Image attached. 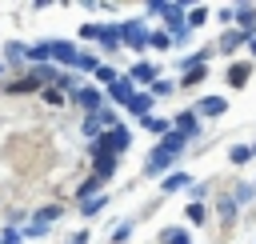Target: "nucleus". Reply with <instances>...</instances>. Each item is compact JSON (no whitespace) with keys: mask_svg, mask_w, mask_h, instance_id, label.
<instances>
[{"mask_svg":"<svg viewBox=\"0 0 256 244\" xmlns=\"http://www.w3.org/2000/svg\"><path fill=\"white\" fill-rule=\"evenodd\" d=\"M44 100H48V104H64V92H60V88H48Z\"/></svg>","mask_w":256,"mask_h":244,"instance_id":"c85d7f7f","label":"nucleus"},{"mask_svg":"<svg viewBox=\"0 0 256 244\" xmlns=\"http://www.w3.org/2000/svg\"><path fill=\"white\" fill-rule=\"evenodd\" d=\"M144 128H148V132H156V136H164V132H168V120H156V116H144Z\"/></svg>","mask_w":256,"mask_h":244,"instance_id":"6ab92c4d","label":"nucleus"},{"mask_svg":"<svg viewBox=\"0 0 256 244\" xmlns=\"http://www.w3.org/2000/svg\"><path fill=\"white\" fill-rule=\"evenodd\" d=\"M132 148V132L124 128V124H116V128H108V132H100L96 140H92V156H120V152H128Z\"/></svg>","mask_w":256,"mask_h":244,"instance_id":"f257e3e1","label":"nucleus"},{"mask_svg":"<svg viewBox=\"0 0 256 244\" xmlns=\"http://www.w3.org/2000/svg\"><path fill=\"white\" fill-rule=\"evenodd\" d=\"M220 216H224V220H232V216H236V200H228V196H224V200H220Z\"/></svg>","mask_w":256,"mask_h":244,"instance_id":"a878e982","label":"nucleus"},{"mask_svg":"<svg viewBox=\"0 0 256 244\" xmlns=\"http://www.w3.org/2000/svg\"><path fill=\"white\" fill-rule=\"evenodd\" d=\"M76 104H80V108H92V116H96V112H100V92L84 88V92H76Z\"/></svg>","mask_w":256,"mask_h":244,"instance_id":"1a4fd4ad","label":"nucleus"},{"mask_svg":"<svg viewBox=\"0 0 256 244\" xmlns=\"http://www.w3.org/2000/svg\"><path fill=\"white\" fill-rule=\"evenodd\" d=\"M0 72H4V64H0Z\"/></svg>","mask_w":256,"mask_h":244,"instance_id":"e433bc0d","label":"nucleus"},{"mask_svg":"<svg viewBox=\"0 0 256 244\" xmlns=\"http://www.w3.org/2000/svg\"><path fill=\"white\" fill-rule=\"evenodd\" d=\"M116 32H120V40H128L132 48H144V44H148V32H144V24H140V20H124Z\"/></svg>","mask_w":256,"mask_h":244,"instance_id":"7ed1b4c3","label":"nucleus"},{"mask_svg":"<svg viewBox=\"0 0 256 244\" xmlns=\"http://www.w3.org/2000/svg\"><path fill=\"white\" fill-rule=\"evenodd\" d=\"M228 80H232V84H244V80H248V64H232Z\"/></svg>","mask_w":256,"mask_h":244,"instance_id":"4be33fe9","label":"nucleus"},{"mask_svg":"<svg viewBox=\"0 0 256 244\" xmlns=\"http://www.w3.org/2000/svg\"><path fill=\"white\" fill-rule=\"evenodd\" d=\"M244 40H248V36H240V32H224V40H220V48H224V52H232V48H240Z\"/></svg>","mask_w":256,"mask_h":244,"instance_id":"dca6fc26","label":"nucleus"},{"mask_svg":"<svg viewBox=\"0 0 256 244\" xmlns=\"http://www.w3.org/2000/svg\"><path fill=\"white\" fill-rule=\"evenodd\" d=\"M128 112H136V116H148V112H152V96H140V92H136V96L128 100Z\"/></svg>","mask_w":256,"mask_h":244,"instance_id":"9b49d317","label":"nucleus"},{"mask_svg":"<svg viewBox=\"0 0 256 244\" xmlns=\"http://www.w3.org/2000/svg\"><path fill=\"white\" fill-rule=\"evenodd\" d=\"M160 240H164V244H188V232H184V228H164Z\"/></svg>","mask_w":256,"mask_h":244,"instance_id":"2eb2a0df","label":"nucleus"},{"mask_svg":"<svg viewBox=\"0 0 256 244\" xmlns=\"http://www.w3.org/2000/svg\"><path fill=\"white\" fill-rule=\"evenodd\" d=\"M232 16H236V24H240V36H252V28H256V8H236Z\"/></svg>","mask_w":256,"mask_h":244,"instance_id":"0eeeda50","label":"nucleus"},{"mask_svg":"<svg viewBox=\"0 0 256 244\" xmlns=\"http://www.w3.org/2000/svg\"><path fill=\"white\" fill-rule=\"evenodd\" d=\"M72 244H88V236H84V232H80V236H76V240H72Z\"/></svg>","mask_w":256,"mask_h":244,"instance_id":"c9c22d12","label":"nucleus"},{"mask_svg":"<svg viewBox=\"0 0 256 244\" xmlns=\"http://www.w3.org/2000/svg\"><path fill=\"white\" fill-rule=\"evenodd\" d=\"M188 180H192V176H184V172H172V176L164 180V192H176V188H184Z\"/></svg>","mask_w":256,"mask_h":244,"instance_id":"f3484780","label":"nucleus"},{"mask_svg":"<svg viewBox=\"0 0 256 244\" xmlns=\"http://www.w3.org/2000/svg\"><path fill=\"white\" fill-rule=\"evenodd\" d=\"M92 160H96V180H108L116 172V160L112 156H92Z\"/></svg>","mask_w":256,"mask_h":244,"instance_id":"f8f14e48","label":"nucleus"},{"mask_svg":"<svg viewBox=\"0 0 256 244\" xmlns=\"http://www.w3.org/2000/svg\"><path fill=\"white\" fill-rule=\"evenodd\" d=\"M244 44H248V52H252V56H256V36H248V40H244Z\"/></svg>","mask_w":256,"mask_h":244,"instance_id":"f704fd0d","label":"nucleus"},{"mask_svg":"<svg viewBox=\"0 0 256 244\" xmlns=\"http://www.w3.org/2000/svg\"><path fill=\"white\" fill-rule=\"evenodd\" d=\"M252 152H256V148H252Z\"/></svg>","mask_w":256,"mask_h":244,"instance_id":"4c0bfd02","label":"nucleus"},{"mask_svg":"<svg viewBox=\"0 0 256 244\" xmlns=\"http://www.w3.org/2000/svg\"><path fill=\"white\" fill-rule=\"evenodd\" d=\"M84 132H88V136H92V140H96V136H100V124H96V116H88V120H84Z\"/></svg>","mask_w":256,"mask_h":244,"instance_id":"c756f323","label":"nucleus"},{"mask_svg":"<svg viewBox=\"0 0 256 244\" xmlns=\"http://www.w3.org/2000/svg\"><path fill=\"white\" fill-rule=\"evenodd\" d=\"M24 232H28V236H44V232H48V224H40V220H32V224H28Z\"/></svg>","mask_w":256,"mask_h":244,"instance_id":"7c9ffc66","label":"nucleus"},{"mask_svg":"<svg viewBox=\"0 0 256 244\" xmlns=\"http://www.w3.org/2000/svg\"><path fill=\"white\" fill-rule=\"evenodd\" d=\"M196 112H200V116H220V112H228V104H224V96H204V100L196 104Z\"/></svg>","mask_w":256,"mask_h":244,"instance_id":"423d86ee","label":"nucleus"},{"mask_svg":"<svg viewBox=\"0 0 256 244\" xmlns=\"http://www.w3.org/2000/svg\"><path fill=\"white\" fill-rule=\"evenodd\" d=\"M104 204H108V200H104V196L96 192V196H88V200H80V212H84V216H96V212H100Z\"/></svg>","mask_w":256,"mask_h":244,"instance_id":"ddd939ff","label":"nucleus"},{"mask_svg":"<svg viewBox=\"0 0 256 244\" xmlns=\"http://www.w3.org/2000/svg\"><path fill=\"white\" fill-rule=\"evenodd\" d=\"M44 52H48V60H60V64H72V68H76V60H80L76 44H68V40H48Z\"/></svg>","mask_w":256,"mask_h":244,"instance_id":"f03ea898","label":"nucleus"},{"mask_svg":"<svg viewBox=\"0 0 256 244\" xmlns=\"http://www.w3.org/2000/svg\"><path fill=\"white\" fill-rule=\"evenodd\" d=\"M204 16H208V12H204V8L196 4V8H192V12L184 16V28H188V24H192V28H196V24H204Z\"/></svg>","mask_w":256,"mask_h":244,"instance_id":"aec40b11","label":"nucleus"},{"mask_svg":"<svg viewBox=\"0 0 256 244\" xmlns=\"http://www.w3.org/2000/svg\"><path fill=\"white\" fill-rule=\"evenodd\" d=\"M92 40H100L108 52H116V44H120V32H116V28H108V24H96V28H92Z\"/></svg>","mask_w":256,"mask_h":244,"instance_id":"39448f33","label":"nucleus"},{"mask_svg":"<svg viewBox=\"0 0 256 244\" xmlns=\"http://www.w3.org/2000/svg\"><path fill=\"white\" fill-rule=\"evenodd\" d=\"M24 56H28V60H36V64H44V60H48L44 44H32V48H24Z\"/></svg>","mask_w":256,"mask_h":244,"instance_id":"412c9836","label":"nucleus"},{"mask_svg":"<svg viewBox=\"0 0 256 244\" xmlns=\"http://www.w3.org/2000/svg\"><path fill=\"white\" fill-rule=\"evenodd\" d=\"M244 160H252V148H244V144L232 148V164H244Z\"/></svg>","mask_w":256,"mask_h":244,"instance_id":"393cba45","label":"nucleus"},{"mask_svg":"<svg viewBox=\"0 0 256 244\" xmlns=\"http://www.w3.org/2000/svg\"><path fill=\"white\" fill-rule=\"evenodd\" d=\"M4 52H8V60H20V56H24V48H20V44H8Z\"/></svg>","mask_w":256,"mask_h":244,"instance_id":"72a5a7b5","label":"nucleus"},{"mask_svg":"<svg viewBox=\"0 0 256 244\" xmlns=\"http://www.w3.org/2000/svg\"><path fill=\"white\" fill-rule=\"evenodd\" d=\"M128 80H132V84H136V80H156V68H152V64H136V68L128 72Z\"/></svg>","mask_w":256,"mask_h":244,"instance_id":"4468645a","label":"nucleus"},{"mask_svg":"<svg viewBox=\"0 0 256 244\" xmlns=\"http://www.w3.org/2000/svg\"><path fill=\"white\" fill-rule=\"evenodd\" d=\"M184 216H188V220H192V224H200V220H204V208H200V204H196V200H192V204H188V208H184Z\"/></svg>","mask_w":256,"mask_h":244,"instance_id":"b1692460","label":"nucleus"},{"mask_svg":"<svg viewBox=\"0 0 256 244\" xmlns=\"http://www.w3.org/2000/svg\"><path fill=\"white\" fill-rule=\"evenodd\" d=\"M148 44H152V48H168V44H172V36H168V32H152V36H148Z\"/></svg>","mask_w":256,"mask_h":244,"instance_id":"5701e85b","label":"nucleus"},{"mask_svg":"<svg viewBox=\"0 0 256 244\" xmlns=\"http://www.w3.org/2000/svg\"><path fill=\"white\" fill-rule=\"evenodd\" d=\"M96 188H100V180H96V176H92V180H84V188H80V200H88Z\"/></svg>","mask_w":256,"mask_h":244,"instance_id":"bb28decb","label":"nucleus"},{"mask_svg":"<svg viewBox=\"0 0 256 244\" xmlns=\"http://www.w3.org/2000/svg\"><path fill=\"white\" fill-rule=\"evenodd\" d=\"M96 124H100V128H116V112H112V108H100V112H96Z\"/></svg>","mask_w":256,"mask_h":244,"instance_id":"a211bd4d","label":"nucleus"},{"mask_svg":"<svg viewBox=\"0 0 256 244\" xmlns=\"http://www.w3.org/2000/svg\"><path fill=\"white\" fill-rule=\"evenodd\" d=\"M108 96H112V100H116V104H128V100H132V96H136V84H132V80H128V76H116V80H112V84H108Z\"/></svg>","mask_w":256,"mask_h":244,"instance_id":"20e7f679","label":"nucleus"},{"mask_svg":"<svg viewBox=\"0 0 256 244\" xmlns=\"http://www.w3.org/2000/svg\"><path fill=\"white\" fill-rule=\"evenodd\" d=\"M96 76H100V80H104V84H112V80H116V72H112V68H104V64H100V68H96Z\"/></svg>","mask_w":256,"mask_h":244,"instance_id":"2f4dec72","label":"nucleus"},{"mask_svg":"<svg viewBox=\"0 0 256 244\" xmlns=\"http://www.w3.org/2000/svg\"><path fill=\"white\" fill-rule=\"evenodd\" d=\"M28 80H32V84H36V88H40V84H48V80H60V76H56V68H48V64H36V68H32V76H28Z\"/></svg>","mask_w":256,"mask_h":244,"instance_id":"6e6552de","label":"nucleus"},{"mask_svg":"<svg viewBox=\"0 0 256 244\" xmlns=\"http://www.w3.org/2000/svg\"><path fill=\"white\" fill-rule=\"evenodd\" d=\"M176 128H180V136L188 140V136H196V112H180L176 116Z\"/></svg>","mask_w":256,"mask_h":244,"instance_id":"9d476101","label":"nucleus"},{"mask_svg":"<svg viewBox=\"0 0 256 244\" xmlns=\"http://www.w3.org/2000/svg\"><path fill=\"white\" fill-rule=\"evenodd\" d=\"M172 92V84H164V80H152V96H168Z\"/></svg>","mask_w":256,"mask_h":244,"instance_id":"cd10ccee","label":"nucleus"},{"mask_svg":"<svg viewBox=\"0 0 256 244\" xmlns=\"http://www.w3.org/2000/svg\"><path fill=\"white\" fill-rule=\"evenodd\" d=\"M128 232H132V228H128V224H120V228L112 232V240H116V244H124V240H128Z\"/></svg>","mask_w":256,"mask_h":244,"instance_id":"473e14b6","label":"nucleus"}]
</instances>
